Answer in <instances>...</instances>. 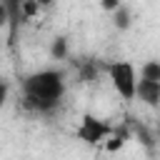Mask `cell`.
<instances>
[{
  "label": "cell",
  "mask_w": 160,
  "mask_h": 160,
  "mask_svg": "<svg viewBox=\"0 0 160 160\" xmlns=\"http://www.w3.org/2000/svg\"><path fill=\"white\" fill-rule=\"evenodd\" d=\"M22 92H25V108L35 112H50L58 108L65 92V80L62 72L58 70H40L32 72L22 80Z\"/></svg>",
  "instance_id": "6da1fadb"
},
{
  "label": "cell",
  "mask_w": 160,
  "mask_h": 160,
  "mask_svg": "<svg viewBox=\"0 0 160 160\" xmlns=\"http://www.w3.org/2000/svg\"><path fill=\"white\" fill-rule=\"evenodd\" d=\"M105 70H108V78H110L112 88L118 90V95L122 100H135V82H138L135 65L128 60H115V62H108Z\"/></svg>",
  "instance_id": "7a4b0ae2"
},
{
  "label": "cell",
  "mask_w": 160,
  "mask_h": 160,
  "mask_svg": "<svg viewBox=\"0 0 160 160\" xmlns=\"http://www.w3.org/2000/svg\"><path fill=\"white\" fill-rule=\"evenodd\" d=\"M110 132H112V128H110L105 120L95 118V115H82L80 128H78V138H80L82 142H88V145H100V142H105V140L110 138Z\"/></svg>",
  "instance_id": "3957f363"
},
{
  "label": "cell",
  "mask_w": 160,
  "mask_h": 160,
  "mask_svg": "<svg viewBox=\"0 0 160 160\" xmlns=\"http://www.w3.org/2000/svg\"><path fill=\"white\" fill-rule=\"evenodd\" d=\"M135 98H140L145 105L155 108L160 102V80H145V78H140L135 82Z\"/></svg>",
  "instance_id": "277c9868"
},
{
  "label": "cell",
  "mask_w": 160,
  "mask_h": 160,
  "mask_svg": "<svg viewBox=\"0 0 160 160\" xmlns=\"http://www.w3.org/2000/svg\"><path fill=\"white\" fill-rule=\"evenodd\" d=\"M140 78H145V80H160V62L158 60H148L140 68Z\"/></svg>",
  "instance_id": "5b68a950"
},
{
  "label": "cell",
  "mask_w": 160,
  "mask_h": 160,
  "mask_svg": "<svg viewBox=\"0 0 160 160\" xmlns=\"http://www.w3.org/2000/svg\"><path fill=\"white\" fill-rule=\"evenodd\" d=\"M112 18H115V25H118V28H122V30L130 25V12H128V8H125L122 2L112 10Z\"/></svg>",
  "instance_id": "8992f818"
},
{
  "label": "cell",
  "mask_w": 160,
  "mask_h": 160,
  "mask_svg": "<svg viewBox=\"0 0 160 160\" xmlns=\"http://www.w3.org/2000/svg\"><path fill=\"white\" fill-rule=\"evenodd\" d=\"M0 2H2L5 10H8V20L18 22V20H20V5H22V0H0Z\"/></svg>",
  "instance_id": "52a82bcc"
},
{
  "label": "cell",
  "mask_w": 160,
  "mask_h": 160,
  "mask_svg": "<svg viewBox=\"0 0 160 160\" xmlns=\"http://www.w3.org/2000/svg\"><path fill=\"white\" fill-rule=\"evenodd\" d=\"M110 135H112V138H110V142H108L105 148H108L110 152H115V150L122 148V142L128 140V130H118V132H110Z\"/></svg>",
  "instance_id": "ba28073f"
},
{
  "label": "cell",
  "mask_w": 160,
  "mask_h": 160,
  "mask_svg": "<svg viewBox=\"0 0 160 160\" xmlns=\"http://www.w3.org/2000/svg\"><path fill=\"white\" fill-rule=\"evenodd\" d=\"M68 55V42L62 40V38H58L55 42H52V58H58V60H62Z\"/></svg>",
  "instance_id": "9c48e42d"
},
{
  "label": "cell",
  "mask_w": 160,
  "mask_h": 160,
  "mask_svg": "<svg viewBox=\"0 0 160 160\" xmlns=\"http://www.w3.org/2000/svg\"><path fill=\"white\" fill-rule=\"evenodd\" d=\"M5 100H8V82L0 80V108L5 105Z\"/></svg>",
  "instance_id": "30bf717a"
},
{
  "label": "cell",
  "mask_w": 160,
  "mask_h": 160,
  "mask_svg": "<svg viewBox=\"0 0 160 160\" xmlns=\"http://www.w3.org/2000/svg\"><path fill=\"white\" fill-rule=\"evenodd\" d=\"M100 5H102L105 10H115V8L120 5V0H100Z\"/></svg>",
  "instance_id": "8fae6325"
},
{
  "label": "cell",
  "mask_w": 160,
  "mask_h": 160,
  "mask_svg": "<svg viewBox=\"0 0 160 160\" xmlns=\"http://www.w3.org/2000/svg\"><path fill=\"white\" fill-rule=\"evenodd\" d=\"M5 20H8V10H5V5L0 2V25H2Z\"/></svg>",
  "instance_id": "7c38bea8"
},
{
  "label": "cell",
  "mask_w": 160,
  "mask_h": 160,
  "mask_svg": "<svg viewBox=\"0 0 160 160\" xmlns=\"http://www.w3.org/2000/svg\"><path fill=\"white\" fill-rule=\"evenodd\" d=\"M35 2H38V5H50L52 0H35Z\"/></svg>",
  "instance_id": "4fadbf2b"
}]
</instances>
